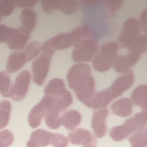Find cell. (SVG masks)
<instances>
[{
	"instance_id": "e575fe53",
	"label": "cell",
	"mask_w": 147,
	"mask_h": 147,
	"mask_svg": "<svg viewBox=\"0 0 147 147\" xmlns=\"http://www.w3.org/2000/svg\"><path fill=\"white\" fill-rule=\"evenodd\" d=\"M36 4L35 0H17L16 1V7L24 9H31Z\"/></svg>"
},
{
	"instance_id": "44dd1931",
	"label": "cell",
	"mask_w": 147,
	"mask_h": 147,
	"mask_svg": "<svg viewBox=\"0 0 147 147\" xmlns=\"http://www.w3.org/2000/svg\"><path fill=\"white\" fill-rule=\"evenodd\" d=\"M131 100L135 106L141 109L147 107V84L137 86L131 94Z\"/></svg>"
},
{
	"instance_id": "8d00e7d4",
	"label": "cell",
	"mask_w": 147,
	"mask_h": 147,
	"mask_svg": "<svg viewBox=\"0 0 147 147\" xmlns=\"http://www.w3.org/2000/svg\"><path fill=\"white\" fill-rule=\"evenodd\" d=\"M83 147H97V141H95V142H92V143L88 144L87 145H85Z\"/></svg>"
},
{
	"instance_id": "3957f363",
	"label": "cell",
	"mask_w": 147,
	"mask_h": 147,
	"mask_svg": "<svg viewBox=\"0 0 147 147\" xmlns=\"http://www.w3.org/2000/svg\"><path fill=\"white\" fill-rule=\"evenodd\" d=\"M146 124L147 115L142 110L125 121L122 124L112 127L109 131V136L113 142H122L138 130L146 127Z\"/></svg>"
},
{
	"instance_id": "30bf717a",
	"label": "cell",
	"mask_w": 147,
	"mask_h": 147,
	"mask_svg": "<svg viewBox=\"0 0 147 147\" xmlns=\"http://www.w3.org/2000/svg\"><path fill=\"white\" fill-rule=\"evenodd\" d=\"M107 108L96 109L93 111L91 117V127L95 137L103 138L107 132L106 119L109 116Z\"/></svg>"
},
{
	"instance_id": "9c48e42d",
	"label": "cell",
	"mask_w": 147,
	"mask_h": 147,
	"mask_svg": "<svg viewBox=\"0 0 147 147\" xmlns=\"http://www.w3.org/2000/svg\"><path fill=\"white\" fill-rule=\"evenodd\" d=\"M31 73L27 70L20 72L16 77L11 88V98L14 101H21L25 98L31 82Z\"/></svg>"
},
{
	"instance_id": "4fadbf2b",
	"label": "cell",
	"mask_w": 147,
	"mask_h": 147,
	"mask_svg": "<svg viewBox=\"0 0 147 147\" xmlns=\"http://www.w3.org/2000/svg\"><path fill=\"white\" fill-rule=\"evenodd\" d=\"M53 133L39 129L32 132L27 142V147H45L50 144Z\"/></svg>"
},
{
	"instance_id": "2e32d148",
	"label": "cell",
	"mask_w": 147,
	"mask_h": 147,
	"mask_svg": "<svg viewBox=\"0 0 147 147\" xmlns=\"http://www.w3.org/2000/svg\"><path fill=\"white\" fill-rule=\"evenodd\" d=\"M69 142L73 145L85 146L96 141V137L90 131L85 129H76L73 131L70 132L67 135Z\"/></svg>"
},
{
	"instance_id": "8fae6325",
	"label": "cell",
	"mask_w": 147,
	"mask_h": 147,
	"mask_svg": "<svg viewBox=\"0 0 147 147\" xmlns=\"http://www.w3.org/2000/svg\"><path fill=\"white\" fill-rule=\"evenodd\" d=\"M30 34L22 27L13 28L12 33L7 42V47L14 51H21L27 46Z\"/></svg>"
},
{
	"instance_id": "ba28073f",
	"label": "cell",
	"mask_w": 147,
	"mask_h": 147,
	"mask_svg": "<svg viewBox=\"0 0 147 147\" xmlns=\"http://www.w3.org/2000/svg\"><path fill=\"white\" fill-rule=\"evenodd\" d=\"M119 97L117 92L116 91L113 86L111 85L110 87L100 90L99 92H96L88 100L83 102V104L86 107L92 109H104L112 102V100Z\"/></svg>"
},
{
	"instance_id": "74e56055",
	"label": "cell",
	"mask_w": 147,
	"mask_h": 147,
	"mask_svg": "<svg viewBox=\"0 0 147 147\" xmlns=\"http://www.w3.org/2000/svg\"><path fill=\"white\" fill-rule=\"evenodd\" d=\"M1 19H2V16H1V14H0V21L1 20Z\"/></svg>"
},
{
	"instance_id": "4dcf8cb0",
	"label": "cell",
	"mask_w": 147,
	"mask_h": 147,
	"mask_svg": "<svg viewBox=\"0 0 147 147\" xmlns=\"http://www.w3.org/2000/svg\"><path fill=\"white\" fill-rule=\"evenodd\" d=\"M67 136L58 133H53L50 144L54 147H67L69 144Z\"/></svg>"
},
{
	"instance_id": "cb8c5ba5",
	"label": "cell",
	"mask_w": 147,
	"mask_h": 147,
	"mask_svg": "<svg viewBox=\"0 0 147 147\" xmlns=\"http://www.w3.org/2000/svg\"><path fill=\"white\" fill-rule=\"evenodd\" d=\"M129 141L131 147H147V127L134 133Z\"/></svg>"
},
{
	"instance_id": "f546056e",
	"label": "cell",
	"mask_w": 147,
	"mask_h": 147,
	"mask_svg": "<svg viewBox=\"0 0 147 147\" xmlns=\"http://www.w3.org/2000/svg\"><path fill=\"white\" fill-rule=\"evenodd\" d=\"M60 116V115L54 114V113H47L44 119L47 127L53 130L58 129L61 126Z\"/></svg>"
},
{
	"instance_id": "277c9868",
	"label": "cell",
	"mask_w": 147,
	"mask_h": 147,
	"mask_svg": "<svg viewBox=\"0 0 147 147\" xmlns=\"http://www.w3.org/2000/svg\"><path fill=\"white\" fill-rule=\"evenodd\" d=\"M119 47L116 41H108L103 43L98 49L91 61L94 70L99 73H105L112 68L119 56Z\"/></svg>"
},
{
	"instance_id": "5bb4252c",
	"label": "cell",
	"mask_w": 147,
	"mask_h": 147,
	"mask_svg": "<svg viewBox=\"0 0 147 147\" xmlns=\"http://www.w3.org/2000/svg\"><path fill=\"white\" fill-rule=\"evenodd\" d=\"M47 113V109L42 99L39 103L34 105L29 112L27 116L28 125L32 129H36L38 127Z\"/></svg>"
},
{
	"instance_id": "9a60e30c",
	"label": "cell",
	"mask_w": 147,
	"mask_h": 147,
	"mask_svg": "<svg viewBox=\"0 0 147 147\" xmlns=\"http://www.w3.org/2000/svg\"><path fill=\"white\" fill-rule=\"evenodd\" d=\"M61 126L69 131H73L80 124L82 116L80 112L75 109H70L60 116Z\"/></svg>"
},
{
	"instance_id": "d590c367",
	"label": "cell",
	"mask_w": 147,
	"mask_h": 147,
	"mask_svg": "<svg viewBox=\"0 0 147 147\" xmlns=\"http://www.w3.org/2000/svg\"><path fill=\"white\" fill-rule=\"evenodd\" d=\"M139 23H140L141 30L147 35V8L142 11L139 17Z\"/></svg>"
},
{
	"instance_id": "7c38bea8",
	"label": "cell",
	"mask_w": 147,
	"mask_h": 147,
	"mask_svg": "<svg viewBox=\"0 0 147 147\" xmlns=\"http://www.w3.org/2000/svg\"><path fill=\"white\" fill-rule=\"evenodd\" d=\"M140 57L129 52L125 55H119L113 67L116 73L126 74L131 71V68L137 63Z\"/></svg>"
},
{
	"instance_id": "e0dca14e",
	"label": "cell",
	"mask_w": 147,
	"mask_h": 147,
	"mask_svg": "<svg viewBox=\"0 0 147 147\" xmlns=\"http://www.w3.org/2000/svg\"><path fill=\"white\" fill-rule=\"evenodd\" d=\"M27 63V59L22 50L14 51L7 58L6 63V73H13L20 70Z\"/></svg>"
},
{
	"instance_id": "ffe728a7",
	"label": "cell",
	"mask_w": 147,
	"mask_h": 147,
	"mask_svg": "<svg viewBox=\"0 0 147 147\" xmlns=\"http://www.w3.org/2000/svg\"><path fill=\"white\" fill-rule=\"evenodd\" d=\"M65 83L61 78H55L51 79L44 88L45 96H60L66 91Z\"/></svg>"
},
{
	"instance_id": "7402d4cb",
	"label": "cell",
	"mask_w": 147,
	"mask_h": 147,
	"mask_svg": "<svg viewBox=\"0 0 147 147\" xmlns=\"http://www.w3.org/2000/svg\"><path fill=\"white\" fill-rule=\"evenodd\" d=\"M128 52L139 57H141L144 53L147 52V35H139V37L129 46Z\"/></svg>"
},
{
	"instance_id": "5b68a950",
	"label": "cell",
	"mask_w": 147,
	"mask_h": 147,
	"mask_svg": "<svg viewBox=\"0 0 147 147\" xmlns=\"http://www.w3.org/2000/svg\"><path fill=\"white\" fill-rule=\"evenodd\" d=\"M98 49V43L94 37H86L73 47L71 58L76 63H89L93 60Z\"/></svg>"
},
{
	"instance_id": "f1b7e54d",
	"label": "cell",
	"mask_w": 147,
	"mask_h": 147,
	"mask_svg": "<svg viewBox=\"0 0 147 147\" xmlns=\"http://www.w3.org/2000/svg\"><path fill=\"white\" fill-rule=\"evenodd\" d=\"M61 0H42L41 5L44 12L47 14H53L59 10Z\"/></svg>"
},
{
	"instance_id": "7a4b0ae2",
	"label": "cell",
	"mask_w": 147,
	"mask_h": 147,
	"mask_svg": "<svg viewBox=\"0 0 147 147\" xmlns=\"http://www.w3.org/2000/svg\"><path fill=\"white\" fill-rule=\"evenodd\" d=\"M88 37L93 35L87 26L76 27L68 32L60 33L41 43V53L53 55L55 51L74 47L80 40Z\"/></svg>"
},
{
	"instance_id": "603a6c76",
	"label": "cell",
	"mask_w": 147,
	"mask_h": 147,
	"mask_svg": "<svg viewBox=\"0 0 147 147\" xmlns=\"http://www.w3.org/2000/svg\"><path fill=\"white\" fill-rule=\"evenodd\" d=\"M11 111V104L9 100L0 101V131L8 125Z\"/></svg>"
},
{
	"instance_id": "d6986e66",
	"label": "cell",
	"mask_w": 147,
	"mask_h": 147,
	"mask_svg": "<svg viewBox=\"0 0 147 147\" xmlns=\"http://www.w3.org/2000/svg\"><path fill=\"white\" fill-rule=\"evenodd\" d=\"M20 27L31 33L34 30L37 22V15L32 9H24L20 14Z\"/></svg>"
},
{
	"instance_id": "1f68e13d",
	"label": "cell",
	"mask_w": 147,
	"mask_h": 147,
	"mask_svg": "<svg viewBox=\"0 0 147 147\" xmlns=\"http://www.w3.org/2000/svg\"><path fill=\"white\" fill-rule=\"evenodd\" d=\"M14 142V135L9 130H3L0 131V147H9Z\"/></svg>"
},
{
	"instance_id": "d4e9b609",
	"label": "cell",
	"mask_w": 147,
	"mask_h": 147,
	"mask_svg": "<svg viewBox=\"0 0 147 147\" xmlns=\"http://www.w3.org/2000/svg\"><path fill=\"white\" fill-rule=\"evenodd\" d=\"M12 83L8 73L0 72V95L4 98L11 97Z\"/></svg>"
},
{
	"instance_id": "836d02e7",
	"label": "cell",
	"mask_w": 147,
	"mask_h": 147,
	"mask_svg": "<svg viewBox=\"0 0 147 147\" xmlns=\"http://www.w3.org/2000/svg\"><path fill=\"white\" fill-rule=\"evenodd\" d=\"M102 4H104L106 7V8L110 11H115V10L118 9L121 7L122 2L121 1H119V0H106V1H102Z\"/></svg>"
},
{
	"instance_id": "4316f807",
	"label": "cell",
	"mask_w": 147,
	"mask_h": 147,
	"mask_svg": "<svg viewBox=\"0 0 147 147\" xmlns=\"http://www.w3.org/2000/svg\"><path fill=\"white\" fill-rule=\"evenodd\" d=\"M79 7V2L75 0H61L59 10L65 14H73Z\"/></svg>"
},
{
	"instance_id": "8992f818",
	"label": "cell",
	"mask_w": 147,
	"mask_h": 147,
	"mask_svg": "<svg viewBox=\"0 0 147 147\" xmlns=\"http://www.w3.org/2000/svg\"><path fill=\"white\" fill-rule=\"evenodd\" d=\"M141 32L140 23L138 19L130 17L123 22L118 40L119 47L129 48V46L139 37Z\"/></svg>"
},
{
	"instance_id": "6da1fadb",
	"label": "cell",
	"mask_w": 147,
	"mask_h": 147,
	"mask_svg": "<svg viewBox=\"0 0 147 147\" xmlns=\"http://www.w3.org/2000/svg\"><path fill=\"white\" fill-rule=\"evenodd\" d=\"M66 78L69 88L75 92L76 98L81 103L96 93V82L88 63H76L72 65Z\"/></svg>"
},
{
	"instance_id": "52a82bcc",
	"label": "cell",
	"mask_w": 147,
	"mask_h": 147,
	"mask_svg": "<svg viewBox=\"0 0 147 147\" xmlns=\"http://www.w3.org/2000/svg\"><path fill=\"white\" fill-rule=\"evenodd\" d=\"M52 56L41 53L33 60L31 65V76L33 82L37 86H42L46 80L50 70Z\"/></svg>"
},
{
	"instance_id": "ac0fdd59",
	"label": "cell",
	"mask_w": 147,
	"mask_h": 147,
	"mask_svg": "<svg viewBox=\"0 0 147 147\" xmlns=\"http://www.w3.org/2000/svg\"><path fill=\"white\" fill-rule=\"evenodd\" d=\"M112 113L121 118L129 117L133 112V103L129 98H121L111 106Z\"/></svg>"
},
{
	"instance_id": "484cf974",
	"label": "cell",
	"mask_w": 147,
	"mask_h": 147,
	"mask_svg": "<svg viewBox=\"0 0 147 147\" xmlns=\"http://www.w3.org/2000/svg\"><path fill=\"white\" fill-rule=\"evenodd\" d=\"M27 59V62L34 60L41 53V43L39 42H32L27 45L22 50Z\"/></svg>"
},
{
	"instance_id": "d6a6232c",
	"label": "cell",
	"mask_w": 147,
	"mask_h": 147,
	"mask_svg": "<svg viewBox=\"0 0 147 147\" xmlns=\"http://www.w3.org/2000/svg\"><path fill=\"white\" fill-rule=\"evenodd\" d=\"M12 31L13 28L11 27L0 24V43H7Z\"/></svg>"
},
{
	"instance_id": "83f0119b",
	"label": "cell",
	"mask_w": 147,
	"mask_h": 147,
	"mask_svg": "<svg viewBox=\"0 0 147 147\" xmlns=\"http://www.w3.org/2000/svg\"><path fill=\"white\" fill-rule=\"evenodd\" d=\"M15 7V0H0V14L2 17L11 14Z\"/></svg>"
}]
</instances>
